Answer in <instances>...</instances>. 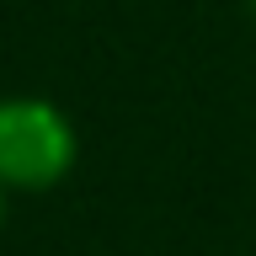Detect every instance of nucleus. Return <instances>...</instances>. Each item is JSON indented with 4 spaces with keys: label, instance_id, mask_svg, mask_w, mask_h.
Returning <instances> with one entry per match:
<instances>
[{
    "label": "nucleus",
    "instance_id": "nucleus-1",
    "mask_svg": "<svg viewBox=\"0 0 256 256\" xmlns=\"http://www.w3.org/2000/svg\"><path fill=\"white\" fill-rule=\"evenodd\" d=\"M80 134L48 96H0V187L48 192L75 171Z\"/></svg>",
    "mask_w": 256,
    "mask_h": 256
},
{
    "label": "nucleus",
    "instance_id": "nucleus-3",
    "mask_svg": "<svg viewBox=\"0 0 256 256\" xmlns=\"http://www.w3.org/2000/svg\"><path fill=\"white\" fill-rule=\"evenodd\" d=\"M246 16H251V27H256V0H246Z\"/></svg>",
    "mask_w": 256,
    "mask_h": 256
},
{
    "label": "nucleus",
    "instance_id": "nucleus-2",
    "mask_svg": "<svg viewBox=\"0 0 256 256\" xmlns=\"http://www.w3.org/2000/svg\"><path fill=\"white\" fill-rule=\"evenodd\" d=\"M0 230H6V187H0Z\"/></svg>",
    "mask_w": 256,
    "mask_h": 256
}]
</instances>
